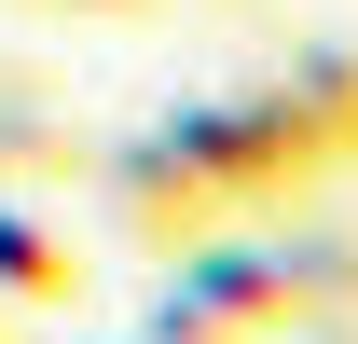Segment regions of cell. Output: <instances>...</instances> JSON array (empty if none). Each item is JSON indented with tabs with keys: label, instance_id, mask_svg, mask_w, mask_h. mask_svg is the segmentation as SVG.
Instances as JSON below:
<instances>
[{
	"label": "cell",
	"instance_id": "obj_5",
	"mask_svg": "<svg viewBox=\"0 0 358 344\" xmlns=\"http://www.w3.org/2000/svg\"><path fill=\"white\" fill-rule=\"evenodd\" d=\"M275 83L303 96V124L331 138V166H358V55H345V42H303L289 69H275Z\"/></svg>",
	"mask_w": 358,
	"mask_h": 344
},
{
	"label": "cell",
	"instance_id": "obj_3",
	"mask_svg": "<svg viewBox=\"0 0 358 344\" xmlns=\"http://www.w3.org/2000/svg\"><path fill=\"white\" fill-rule=\"evenodd\" d=\"M110 193H124V220L152 234V248H193V234H221V207L179 179V152H166V138H138L124 166H110Z\"/></svg>",
	"mask_w": 358,
	"mask_h": 344
},
{
	"label": "cell",
	"instance_id": "obj_4",
	"mask_svg": "<svg viewBox=\"0 0 358 344\" xmlns=\"http://www.w3.org/2000/svg\"><path fill=\"white\" fill-rule=\"evenodd\" d=\"M275 275H289V331H317V344H358V248H331V234H289L275 248Z\"/></svg>",
	"mask_w": 358,
	"mask_h": 344
},
{
	"label": "cell",
	"instance_id": "obj_2",
	"mask_svg": "<svg viewBox=\"0 0 358 344\" xmlns=\"http://www.w3.org/2000/svg\"><path fill=\"white\" fill-rule=\"evenodd\" d=\"M289 331V275H275V234H193L166 248V289H152V344H275Z\"/></svg>",
	"mask_w": 358,
	"mask_h": 344
},
{
	"label": "cell",
	"instance_id": "obj_6",
	"mask_svg": "<svg viewBox=\"0 0 358 344\" xmlns=\"http://www.w3.org/2000/svg\"><path fill=\"white\" fill-rule=\"evenodd\" d=\"M0 289H14V303H69V289H83L69 234H55V220H14V207H0Z\"/></svg>",
	"mask_w": 358,
	"mask_h": 344
},
{
	"label": "cell",
	"instance_id": "obj_1",
	"mask_svg": "<svg viewBox=\"0 0 358 344\" xmlns=\"http://www.w3.org/2000/svg\"><path fill=\"white\" fill-rule=\"evenodd\" d=\"M166 152H179V179H193L221 220H275V207H303L317 179H345L289 83H234V96H207V110H179Z\"/></svg>",
	"mask_w": 358,
	"mask_h": 344
}]
</instances>
